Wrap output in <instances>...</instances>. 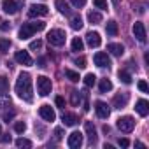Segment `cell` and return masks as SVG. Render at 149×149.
<instances>
[{"mask_svg":"<svg viewBox=\"0 0 149 149\" xmlns=\"http://www.w3.org/2000/svg\"><path fill=\"white\" fill-rule=\"evenodd\" d=\"M0 135H2V126H0Z\"/></svg>","mask_w":149,"mask_h":149,"instance_id":"46","label":"cell"},{"mask_svg":"<svg viewBox=\"0 0 149 149\" xmlns=\"http://www.w3.org/2000/svg\"><path fill=\"white\" fill-rule=\"evenodd\" d=\"M93 61H95V65L97 67H109L111 65V58H109V54L107 53H97L95 56H93Z\"/></svg>","mask_w":149,"mask_h":149,"instance_id":"12","label":"cell"},{"mask_svg":"<svg viewBox=\"0 0 149 149\" xmlns=\"http://www.w3.org/2000/svg\"><path fill=\"white\" fill-rule=\"evenodd\" d=\"M39 114H40V118L46 119V121H54V119H56V112L51 109V105H40Z\"/></svg>","mask_w":149,"mask_h":149,"instance_id":"10","label":"cell"},{"mask_svg":"<svg viewBox=\"0 0 149 149\" xmlns=\"http://www.w3.org/2000/svg\"><path fill=\"white\" fill-rule=\"evenodd\" d=\"M51 88H53V84H51L49 77H46V76H39L37 77V93L40 97H47L51 93Z\"/></svg>","mask_w":149,"mask_h":149,"instance_id":"3","label":"cell"},{"mask_svg":"<svg viewBox=\"0 0 149 149\" xmlns=\"http://www.w3.org/2000/svg\"><path fill=\"white\" fill-rule=\"evenodd\" d=\"M72 102H74V105H77V102H79V91H72Z\"/></svg>","mask_w":149,"mask_h":149,"instance_id":"41","label":"cell"},{"mask_svg":"<svg viewBox=\"0 0 149 149\" xmlns=\"http://www.w3.org/2000/svg\"><path fill=\"white\" fill-rule=\"evenodd\" d=\"M118 144H119L121 147H128V146H130V140H128V139H119Z\"/></svg>","mask_w":149,"mask_h":149,"instance_id":"42","label":"cell"},{"mask_svg":"<svg viewBox=\"0 0 149 149\" xmlns=\"http://www.w3.org/2000/svg\"><path fill=\"white\" fill-rule=\"evenodd\" d=\"M70 26H72L74 30H81V28H83V19H81V16H72Z\"/></svg>","mask_w":149,"mask_h":149,"instance_id":"24","label":"cell"},{"mask_svg":"<svg viewBox=\"0 0 149 149\" xmlns=\"http://www.w3.org/2000/svg\"><path fill=\"white\" fill-rule=\"evenodd\" d=\"M95 83H97V76H95V74H86V76H84V84H86V88L95 86Z\"/></svg>","mask_w":149,"mask_h":149,"instance_id":"28","label":"cell"},{"mask_svg":"<svg viewBox=\"0 0 149 149\" xmlns=\"http://www.w3.org/2000/svg\"><path fill=\"white\" fill-rule=\"evenodd\" d=\"M95 111H97V116L102 118V119H107V118L111 116V107H109L105 102H102V100H98V102L95 104Z\"/></svg>","mask_w":149,"mask_h":149,"instance_id":"8","label":"cell"},{"mask_svg":"<svg viewBox=\"0 0 149 149\" xmlns=\"http://www.w3.org/2000/svg\"><path fill=\"white\" fill-rule=\"evenodd\" d=\"M13 118H14V111H9V112H6V114H4V121H7V123H9Z\"/></svg>","mask_w":149,"mask_h":149,"instance_id":"40","label":"cell"},{"mask_svg":"<svg viewBox=\"0 0 149 149\" xmlns=\"http://www.w3.org/2000/svg\"><path fill=\"white\" fill-rule=\"evenodd\" d=\"M107 51H109L111 54H114V56H121V54L125 53V47H123V44H116V42H112V44L107 46Z\"/></svg>","mask_w":149,"mask_h":149,"instance_id":"19","label":"cell"},{"mask_svg":"<svg viewBox=\"0 0 149 149\" xmlns=\"http://www.w3.org/2000/svg\"><path fill=\"white\" fill-rule=\"evenodd\" d=\"M133 35H135V39H137L139 42H142V44L147 40V33H146V26H144V23L135 21V25H133Z\"/></svg>","mask_w":149,"mask_h":149,"instance_id":"6","label":"cell"},{"mask_svg":"<svg viewBox=\"0 0 149 149\" xmlns=\"http://www.w3.org/2000/svg\"><path fill=\"white\" fill-rule=\"evenodd\" d=\"M16 93L21 100L25 102H32L33 100V91H32V76L28 72H21L18 76V81H16Z\"/></svg>","mask_w":149,"mask_h":149,"instance_id":"1","label":"cell"},{"mask_svg":"<svg viewBox=\"0 0 149 149\" xmlns=\"http://www.w3.org/2000/svg\"><path fill=\"white\" fill-rule=\"evenodd\" d=\"M86 42H88L90 47H98L102 44V37H100L98 32H88L86 33Z\"/></svg>","mask_w":149,"mask_h":149,"instance_id":"11","label":"cell"},{"mask_svg":"<svg viewBox=\"0 0 149 149\" xmlns=\"http://www.w3.org/2000/svg\"><path fill=\"white\" fill-rule=\"evenodd\" d=\"M26 130V125L23 123V121H16L14 123V132H18V133H23Z\"/></svg>","mask_w":149,"mask_h":149,"instance_id":"32","label":"cell"},{"mask_svg":"<svg viewBox=\"0 0 149 149\" xmlns=\"http://www.w3.org/2000/svg\"><path fill=\"white\" fill-rule=\"evenodd\" d=\"M112 4L114 6H119V0H112Z\"/></svg>","mask_w":149,"mask_h":149,"instance_id":"45","label":"cell"},{"mask_svg":"<svg viewBox=\"0 0 149 149\" xmlns=\"http://www.w3.org/2000/svg\"><path fill=\"white\" fill-rule=\"evenodd\" d=\"M76 65H77L79 68H84V67H86V58H84V56L77 58V60H76Z\"/></svg>","mask_w":149,"mask_h":149,"instance_id":"38","label":"cell"},{"mask_svg":"<svg viewBox=\"0 0 149 149\" xmlns=\"http://www.w3.org/2000/svg\"><path fill=\"white\" fill-rule=\"evenodd\" d=\"M84 49V42L81 40V37H74V40H72V51H83Z\"/></svg>","mask_w":149,"mask_h":149,"instance_id":"22","label":"cell"},{"mask_svg":"<svg viewBox=\"0 0 149 149\" xmlns=\"http://www.w3.org/2000/svg\"><path fill=\"white\" fill-rule=\"evenodd\" d=\"M16 146H18V147H32V142H30L28 139H23V137H21V139L16 140Z\"/></svg>","mask_w":149,"mask_h":149,"instance_id":"31","label":"cell"},{"mask_svg":"<svg viewBox=\"0 0 149 149\" xmlns=\"http://www.w3.org/2000/svg\"><path fill=\"white\" fill-rule=\"evenodd\" d=\"M11 47V40L9 39H0V51L2 53H7Z\"/></svg>","mask_w":149,"mask_h":149,"instance_id":"30","label":"cell"},{"mask_svg":"<svg viewBox=\"0 0 149 149\" xmlns=\"http://www.w3.org/2000/svg\"><path fill=\"white\" fill-rule=\"evenodd\" d=\"M40 47H42V40H40V39H37V40H33V42H30V49H32V51L40 49Z\"/></svg>","mask_w":149,"mask_h":149,"instance_id":"34","label":"cell"},{"mask_svg":"<svg viewBox=\"0 0 149 149\" xmlns=\"http://www.w3.org/2000/svg\"><path fill=\"white\" fill-rule=\"evenodd\" d=\"M105 32H107V35H111V37H116V35H118V23H116V21H107Z\"/></svg>","mask_w":149,"mask_h":149,"instance_id":"21","label":"cell"},{"mask_svg":"<svg viewBox=\"0 0 149 149\" xmlns=\"http://www.w3.org/2000/svg\"><path fill=\"white\" fill-rule=\"evenodd\" d=\"M54 137H56L58 140L63 139V130H61V128H56V130H54Z\"/></svg>","mask_w":149,"mask_h":149,"instance_id":"44","label":"cell"},{"mask_svg":"<svg viewBox=\"0 0 149 149\" xmlns=\"http://www.w3.org/2000/svg\"><path fill=\"white\" fill-rule=\"evenodd\" d=\"M14 60H16L18 63H21V65H32V63H33V60H32V56L28 54V51H23V49L14 54Z\"/></svg>","mask_w":149,"mask_h":149,"instance_id":"13","label":"cell"},{"mask_svg":"<svg viewBox=\"0 0 149 149\" xmlns=\"http://www.w3.org/2000/svg\"><path fill=\"white\" fill-rule=\"evenodd\" d=\"M9 90V81L6 76H0V95H6Z\"/></svg>","mask_w":149,"mask_h":149,"instance_id":"26","label":"cell"},{"mask_svg":"<svg viewBox=\"0 0 149 149\" xmlns=\"http://www.w3.org/2000/svg\"><path fill=\"white\" fill-rule=\"evenodd\" d=\"M33 33H35V30H33L32 23H25V25L19 28V39H21V40H25V39H30Z\"/></svg>","mask_w":149,"mask_h":149,"instance_id":"15","label":"cell"},{"mask_svg":"<svg viewBox=\"0 0 149 149\" xmlns=\"http://www.w3.org/2000/svg\"><path fill=\"white\" fill-rule=\"evenodd\" d=\"M70 2H72V6L74 7H84V4H86V0H70Z\"/></svg>","mask_w":149,"mask_h":149,"instance_id":"37","label":"cell"},{"mask_svg":"<svg viewBox=\"0 0 149 149\" xmlns=\"http://www.w3.org/2000/svg\"><path fill=\"white\" fill-rule=\"evenodd\" d=\"M67 146L70 149H79L83 146V133L81 132H72L67 139Z\"/></svg>","mask_w":149,"mask_h":149,"instance_id":"5","label":"cell"},{"mask_svg":"<svg viewBox=\"0 0 149 149\" xmlns=\"http://www.w3.org/2000/svg\"><path fill=\"white\" fill-rule=\"evenodd\" d=\"M61 121H63L65 126H74V125L77 123V116H76V114H72V112H63Z\"/></svg>","mask_w":149,"mask_h":149,"instance_id":"18","label":"cell"},{"mask_svg":"<svg viewBox=\"0 0 149 149\" xmlns=\"http://www.w3.org/2000/svg\"><path fill=\"white\" fill-rule=\"evenodd\" d=\"M112 90V83L105 77V79H102L100 81V93H107V91H111Z\"/></svg>","mask_w":149,"mask_h":149,"instance_id":"25","label":"cell"},{"mask_svg":"<svg viewBox=\"0 0 149 149\" xmlns=\"http://www.w3.org/2000/svg\"><path fill=\"white\" fill-rule=\"evenodd\" d=\"M133 126H135V119L132 116H123V118L118 119V128L125 133H130L133 130Z\"/></svg>","mask_w":149,"mask_h":149,"instance_id":"4","label":"cell"},{"mask_svg":"<svg viewBox=\"0 0 149 149\" xmlns=\"http://www.w3.org/2000/svg\"><path fill=\"white\" fill-rule=\"evenodd\" d=\"M135 111L139 112V116L146 118V116L149 114V102H147V100H144V98H140V100L135 104Z\"/></svg>","mask_w":149,"mask_h":149,"instance_id":"14","label":"cell"},{"mask_svg":"<svg viewBox=\"0 0 149 149\" xmlns=\"http://www.w3.org/2000/svg\"><path fill=\"white\" fill-rule=\"evenodd\" d=\"M65 39H67V35H65V32L60 30V28H54V30H51V32L47 33V42H49L51 46H56V47L63 46V44H65Z\"/></svg>","mask_w":149,"mask_h":149,"instance_id":"2","label":"cell"},{"mask_svg":"<svg viewBox=\"0 0 149 149\" xmlns=\"http://www.w3.org/2000/svg\"><path fill=\"white\" fill-rule=\"evenodd\" d=\"M137 86H139V90H140L142 93H147V91H149V86H147V83H146V81H139V84H137Z\"/></svg>","mask_w":149,"mask_h":149,"instance_id":"36","label":"cell"},{"mask_svg":"<svg viewBox=\"0 0 149 149\" xmlns=\"http://www.w3.org/2000/svg\"><path fill=\"white\" fill-rule=\"evenodd\" d=\"M54 6H56V9L61 13V14H70V6L65 2V0H56V2H54Z\"/></svg>","mask_w":149,"mask_h":149,"instance_id":"20","label":"cell"},{"mask_svg":"<svg viewBox=\"0 0 149 149\" xmlns=\"http://www.w3.org/2000/svg\"><path fill=\"white\" fill-rule=\"evenodd\" d=\"M93 4L98 9H107V0H93Z\"/></svg>","mask_w":149,"mask_h":149,"instance_id":"33","label":"cell"},{"mask_svg":"<svg viewBox=\"0 0 149 149\" xmlns=\"http://www.w3.org/2000/svg\"><path fill=\"white\" fill-rule=\"evenodd\" d=\"M47 13H49V9H47L44 4H33V6H30V9H28V16H30V18L46 16Z\"/></svg>","mask_w":149,"mask_h":149,"instance_id":"7","label":"cell"},{"mask_svg":"<svg viewBox=\"0 0 149 149\" xmlns=\"http://www.w3.org/2000/svg\"><path fill=\"white\" fill-rule=\"evenodd\" d=\"M56 105L58 107H65V98L63 97H56Z\"/></svg>","mask_w":149,"mask_h":149,"instance_id":"43","label":"cell"},{"mask_svg":"<svg viewBox=\"0 0 149 149\" xmlns=\"http://www.w3.org/2000/svg\"><path fill=\"white\" fill-rule=\"evenodd\" d=\"M128 100H130V95L128 93H121V95H116L112 102H114V107L116 109H123V107H126Z\"/></svg>","mask_w":149,"mask_h":149,"instance_id":"16","label":"cell"},{"mask_svg":"<svg viewBox=\"0 0 149 149\" xmlns=\"http://www.w3.org/2000/svg\"><path fill=\"white\" fill-rule=\"evenodd\" d=\"M9 105H11V100L2 95V97H0V109H2V107H9Z\"/></svg>","mask_w":149,"mask_h":149,"instance_id":"35","label":"cell"},{"mask_svg":"<svg viewBox=\"0 0 149 149\" xmlns=\"http://www.w3.org/2000/svg\"><path fill=\"white\" fill-rule=\"evenodd\" d=\"M65 76L72 81V83H77L81 77H79V74L77 72H74V70H70V68H65Z\"/></svg>","mask_w":149,"mask_h":149,"instance_id":"29","label":"cell"},{"mask_svg":"<svg viewBox=\"0 0 149 149\" xmlns=\"http://www.w3.org/2000/svg\"><path fill=\"white\" fill-rule=\"evenodd\" d=\"M11 28V25L7 23V21H4V19H0V30H2V32H7Z\"/></svg>","mask_w":149,"mask_h":149,"instance_id":"39","label":"cell"},{"mask_svg":"<svg viewBox=\"0 0 149 149\" xmlns=\"http://www.w3.org/2000/svg\"><path fill=\"white\" fill-rule=\"evenodd\" d=\"M84 130H86V133H88V137H90V142L95 144V142H97V130H95L93 123H91V121H86V123H84Z\"/></svg>","mask_w":149,"mask_h":149,"instance_id":"17","label":"cell"},{"mask_svg":"<svg viewBox=\"0 0 149 149\" xmlns=\"http://www.w3.org/2000/svg\"><path fill=\"white\" fill-rule=\"evenodd\" d=\"M88 19H90V23L97 25V23H100V21H102V14H100V13H97V11H90V13H88Z\"/></svg>","mask_w":149,"mask_h":149,"instance_id":"23","label":"cell"},{"mask_svg":"<svg viewBox=\"0 0 149 149\" xmlns=\"http://www.w3.org/2000/svg\"><path fill=\"white\" fill-rule=\"evenodd\" d=\"M19 9V4L16 0H2V11L6 14H16Z\"/></svg>","mask_w":149,"mask_h":149,"instance_id":"9","label":"cell"},{"mask_svg":"<svg viewBox=\"0 0 149 149\" xmlns=\"http://www.w3.org/2000/svg\"><path fill=\"white\" fill-rule=\"evenodd\" d=\"M118 76H119V81H121V83H125V84H132V76H130L126 70H119Z\"/></svg>","mask_w":149,"mask_h":149,"instance_id":"27","label":"cell"}]
</instances>
